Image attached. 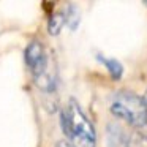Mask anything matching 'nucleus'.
Wrapping results in <instances>:
<instances>
[{"label": "nucleus", "mask_w": 147, "mask_h": 147, "mask_svg": "<svg viewBox=\"0 0 147 147\" xmlns=\"http://www.w3.org/2000/svg\"><path fill=\"white\" fill-rule=\"evenodd\" d=\"M109 111L119 120L130 127L142 128L147 125V103L144 96L130 90H120L114 93L109 101Z\"/></svg>", "instance_id": "obj_3"}, {"label": "nucleus", "mask_w": 147, "mask_h": 147, "mask_svg": "<svg viewBox=\"0 0 147 147\" xmlns=\"http://www.w3.org/2000/svg\"><path fill=\"white\" fill-rule=\"evenodd\" d=\"M62 127L68 138L70 147H95L96 131L90 119L82 111L81 105L74 98H70L63 114H62Z\"/></svg>", "instance_id": "obj_1"}, {"label": "nucleus", "mask_w": 147, "mask_h": 147, "mask_svg": "<svg viewBox=\"0 0 147 147\" xmlns=\"http://www.w3.org/2000/svg\"><path fill=\"white\" fill-rule=\"evenodd\" d=\"M65 24H67V18H65L63 13H52L51 16H49V21H48L49 35L57 36L59 33L62 32V29H63Z\"/></svg>", "instance_id": "obj_5"}, {"label": "nucleus", "mask_w": 147, "mask_h": 147, "mask_svg": "<svg viewBox=\"0 0 147 147\" xmlns=\"http://www.w3.org/2000/svg\"><path fill=\"white\" fill-rule=\"evenodd\" d=\"M144 100H146V103H147V90H146V95H144Z\"/></svg>", "instance_id": "obj_7"}, {"label": "nucleus", "mask_w": 147, "mask_h": 147, "mask_svg": "<svg viewBox=\"0 0 147 147\" xmlns=\"http://www.w3.org/2000/svg\"><path fill=\"white\" fill-rule=\"evenodd\" d=\"M98 60L105 65L106 70L109 71V74H111L114 79H120V78L123 76V67H122L115 59H108V57H103V55H98Z\"/></svg>", "instance_id": "obj_6"}, {"label": "nucleus", "mask_w": 147, "mask_h": 147, "mask_svg": "<svg viewBox=\"0 0 147 147\" xmlns=\"http://www.w3.org/2000/svg\"><path fill=\"white\" fill-rule=\"evenodd\" d=\"M24 59L35 86L43 92H54L57 87V73L45 45L38 40H32L24 51Z\"/></svg>", "instance_id": "obj_2"}, {"label": "nucleus", "mask_w": 147, "mask_h": 147, "mask_svg": "<svg viewBox=\"0 0 147 147\" xmlns=\"http://www.w3.org/2000/svg\"><path fill=\"white\" fill-rule=\"evenodd\" d=\"M106 138H108V147H131V139H133L123 128L115 123L108 125Z\"/></svg>", "instance_id": "obj_4"}]
</instances>
